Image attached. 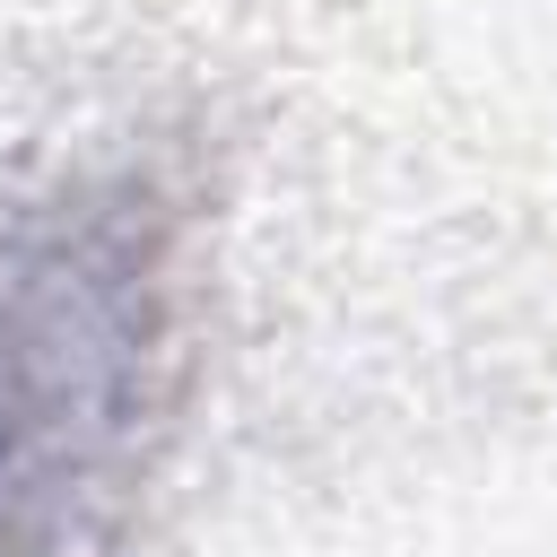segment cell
<instances>
[{"label": "cell", "mask_w": 557, "mask_h": 557, "mask_svg": "<svg viewBox=\"0 0 557 557\" xmlns=\"http://www.w3.org/2000/svg\"><path fill=\"white\" fill-rule=\"evenodd\" d=\"M148 261L61 218L0 244V453H87L122 426L148 357Z\"/></svg>", "instance_id": "cell-1"}]
</instances>
